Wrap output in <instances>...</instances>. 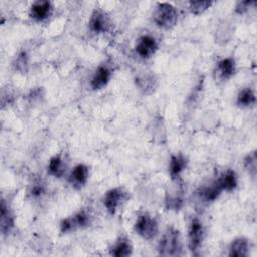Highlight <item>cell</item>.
Here are the masks:
<instances>
[{"label": "cell", "instance_id": "cell-22", "mask_svg": "<svg viewBox=\"0 0 257 257\" xmlns=\"http://www.w3.org/2000/svg\"><path fill=\"white\" fill-rule=\"evenodd\" d=\"M212 4H213L212 1H201V0L190 1L189 9L191 13L195 15H199V14H202L204 11H206Z\"/></svg>", "mask_w": 257, "mask_h": 257}, {"label": "cell", "instance_id": "cell-23", "mask_svg": "<svg viewBox=\"0 0 257 257\" xmlns=\"http://www.w3.org/2000/svg\"><path fill=\"white\" fill-rule=\"evenodd\" d=\"M184 204L183 197L179 195H167L166 197V207L168 210H179Z\"/></svg>", "mask_w": 257, "mask_h": 257}, {"label": "cell", "instance_id": "cell-6", "mask_svg": "<svg viewBox=\"0 0 257 257\" xmlns=\"http://www.w3.org/2000/svg\"><path fill=\"white\" fill-rule=\"evenodd\" d=\"M204 227L198 217H194L189 225L188 230V248L192 253H195L202 245L204 240Z\"/></svg>", "mask_w": 257, "mask_h": 257}, {"label": "cell", "instance_id": "cell-8", "mask_svg": "<svg viewBox=\"0 0 257 257\" xmlns=\"http://www.w3.org/2000/svg\"><path fill=\"white\" fill-rule=\"evenodd\" d=\"M135 50L141 58L148 59L152 57L158 50V42L156 38L151 35H143L138 39Z\"/></svg>", "mask_w": 257, "mask_h": 257}, {"label": "cell", "instance_id": "cell-16", "mask_svg": "<svg viewBox=\"0 0 257 257\" xmlns=\"http://www.w3.org/2000/svg\"><path fill=\"white\" fill-rule=\"evenodd\" d=\"M219 76L223 80L230 79L236 72V62L233 57H225L218 61L216 66Z\"/></svg>", "mask_w": 257, "mask_h": 257}, {"label": "cell", "instance_id": "cell-2", "mask_svg": "<svg viewBox=\"0 0 257 257\" xmlns=\"http://www.w3.org/2000/svg\"><path fill=\"white\" fill-rule=\"evenodd\" d=\"M178 10L174 5L168 2L157 3L153 12V19L157 26L170 29L174 27L178 22Z\"/></svg>", "mask_w": 257, "mask_h": 257}, {"label": "cell", "instance_id": "cell-14", "mask_svg": "<svg viewBox=\"0 0 257 257\" xmlns=\"http://www.w3.org/2000/svg\"><path fill=\"white\" fill-rule=\"evenodd\" d=\"M250 252V242L244 237L234 239L229 246L228 255L231 257H246Z\"/></svg>", "mask_w": 257, "mask_h": 257}, {"label": "cell", "instance_id": "cell-19", "mask_svg": "<svg viewBox=\"0 0 257 257\" xmlns=\"http://www.w3.org/2000/svg\"><path fill=\"white\" fill-rule=\"evenodd\" d=\"M66 165L61 154L52 156L47 165V173L55 178H61L65 173Z\"/></svg>", "mask_w": 257, "mask_h": 257}, {"label": "cell", "instance_id": "cell-12", "mask_svg": "<svg viewBox=\"0 0 257 257\" xmlns=\"http://www.w3.org/2000/svg\"><path fill=\"white\" fill-rule=\"evenodd\" d=\"M188 165L187 158L183 154L172 155L169 162V175L173 181H178Z\"/></svg>", "mask_w": 257, "mask_h": 257}, {"label": "cell", "instance_id": "cell-11", "mask_svg": "<svg viewBox=\"0 0 257 257\" xmlns=\"http://www.w3.org/2000/svg\"><path fill=\"white\" fill-rule=\"evenodd\" d=\"M111 78V70L106 65H100L94 71L90 79V87L93 90L104 88Z\"/></svg>", "mask_w": 257, "mask_h": 257}, {"label": "cell", "instance_id": "cell-1", "mask_svg": "<svg viewBox=\"0 0 257 257\" xmlns=\"http://www.w3.org/2000/svg\"><path fill=\"white\" fill-rule=\"evenodd\" d=\"M158 253L162 256L177 257L182 255V242L180 232L174 227L168 228L162 235L158 247Z\"/></svg>", "mask_w": 257, "mask_h": 257}, {"label": "cell", "instance_id": "cell-15", "mask_svg": "<svg viewBox=\"0 0 257 257\" xmlns=\"http://www.w3.org/2000/svg\"><path fill=\"white\" fill-rule=\"evenodd\" d=\"M222 192H223V190H222L218 180L216 179L208 186L203 187L200 190L199 194H200V198L203 200V202L209 204V203H213L214 201H216Z\"/></svg>", "mask_w": 257, "mask_h": 257}, {"label": "cell", "instance_id": "cell-9", "mask_svg": "<svg viewBox=\"0 0 257 257\" xmlns=\"http://www.w3.org/2000/svg\"><path fill=\"white\" fill-rule=\"evenodd\" d=\"M88 177H89L88 167L84 164H77L71 170L68 177V182L74 189L80 190L86 185L88 181Z\"/></svg>", "mask_w": 257, "mask_h": 257}, {"label": "cell", "instance_id": "cell-25", "mask_svg": "<svg viewBox=\"0 0 257 257\" xmlns=\"http://www.w3.org/2000/svg\"><path fill=\"white\" fill-rule=\"evenodd\" d=\"M251 4H254V1H241V2H238L236 7H235V11L239 14H243L245 13L248 8L250 7Z\"/></svg>", "mask_w": 257, "mask_h": 257}, {"label": "cell", "instance_id": "cell-24", "mask_svg": "<svg viewBox=\"0 0 257 257\" xmlns=\"http://www.w3.org/2000/svg\"><path fill=\"white\" fill-rule=\"evenodd\" d=\"M44 185L41 182H35L32 184L30 189V195L34 198L40 197L44 193Z\"/></svg>", "mask_w": 257, "mask_h": 257}, {"label": "cell", "instance_id": "cell-21", "mask_svg": "<svg viewBox=\"0 0 257 257\" xmlns=\"http://www.w3.org/2000/svg\"><path fill=\"white\" fill-rule=\"evenodd\" d=\"M244 167L248 171V173L255 178L256 176V168H257V158H256V152L253 151L249 153L245 158H244Z\"/></svg>", "mask_w": 257, "mask_h": 257}, {"label": "cell", "instance_id": "cell-17", "mask_svg": "<svg viewBox=\"0 0 257 257\" xmlns=\"http://www.w3.org/2000/svg\"><path fill=\"white\" fill-rule=\"evenodd\" d=\"M109 254L114 257H127L133 254V246L128 238L120 237L112 245Z\"/></svg>", "mask_w": 257, "mask_h": 257}, {"label": "cell", "instance_id": "cell-26", "mask_svg": "<svg viewBox=\"0 0 257 257\" xmlns=\"http://www.w3.org/2000/svg\"><path fill=\"white\" fill-rule=\"evenodd\" d=\"M27 65V55L25 52H21L16 59V68L24 70V66Z\"/></svg>", "mask_w": 257, "mask_h": 257}, {"label": "cell", "instance_id": "cell-18", "mask_svg": "<svg viewBox=\"0 0 257 257\" xmlns=\"http://www.w3.org/2000/svg\"><path fill=\"white\" fill-rule=\"evenodd\" d=\"M222 190L226 192L234 191L238 186V177L234 170L228 169L221 174V176L217 179Z\"/></svg>", "mask_w": 257, "mask_h": 257}, {"label": "cell", "instance_id": "cell-4", "mask_svg": "<svg viewBox=\"0 0 257 257\" xmlns=\"http://www.w3.org/2000/svg\"><path fill=\"white\" fill-rule=\"evenodd\" d=\"M134 231L144 240L154 239L159 232V225L157 220L148 213L140 214L135 222Z\"/></svg>", "mask_w": 257, "mask_h": 257}, {"label": "cell", "instance_id": "cell-13", "mask_svg": "<svg viewBox=\"0 0 257 257\" xmlns=\"http://www.w3.org/2000/svg\"><path fill=\"white\" fill-rule=\"evenodd\" d=\"M15 225L14 215L12 214L8 204H6L5 200L2 199L1 201V220H0V228L1 233L3 235L9 234Z\"/></svg>", "mask_w": 257, "mask_h": 257}, {"label": "cell", "instance_id": "cell-5", "mask_svg": "<svg viewBox=\"0 0 257 257\" xmlns=\"http://www.w3.org/2000/svg\"><path fill=\"white\" fill-rule=\"evenodd\" d=\"M127 200V192L121 187H116L108 190L103 198L102 203L109 215H114L118 208Z\"/></svg>", "mask_w": 257, "mask_h": 257}, {"label": "cell", "instance_id": "cell-10", "mask_svg": "<svg viewBox=\"0 0 257 257\" xmlns=\"http://www.w3.org/2000/svg\"><path fill=\"white\" fill-rule=\"evenodd\" d=\"M52 10H53V6L50 1H45V0L35 1L31 4L29 8V16L33 20L37 22H41L47 19L51 15Z\"/></svg>", "mask_w": 257, "mask_h": 257}, {"label": "cell", "instance_id": "cell-3", "mask_svg": "<svg viewBox=\"0 0 257 257\" xmlns=\"http://www.w3.org/2000/svg\"><path fill=\"white\" fill-rule=\"evenodd\" d=\"M91 220L92 218L90 213L82 209L72 216L62 219L59 224V229L62 234H68L78 229L87 228L91 224Z\"/></svg>", "mask_w": 257, "mask_h": 257}, {"label": "cell", "instance_id": "cell-20", "mask_svg": "<svg viewBox=\"0 0 257 257\" xmlns=\"http://www.w3.org/2000/svg\"><path fill=\"white\" fill-rule=\"evenodd\" d=\"M237 105L240 107H250L256 103V95L251 87H244L237 95Z\"/></svg>", "mask_w": 257, "mask_h": 257}, {"label": "cell", "instance_id": "cell-7", "mask_svg": "<svg viewBox=\"0 0 257 257\" xmlns=\"http://www.w3.org/2000/svg\"><path fill=\"white\" fill-rule=\"evenodd\" d=\"M111 27L109 16L102 9H94L89 17L88 28L94 34L107 32Z\"/></svg>", "mask_w": 257, "mask_h": 257}]
</instances>
